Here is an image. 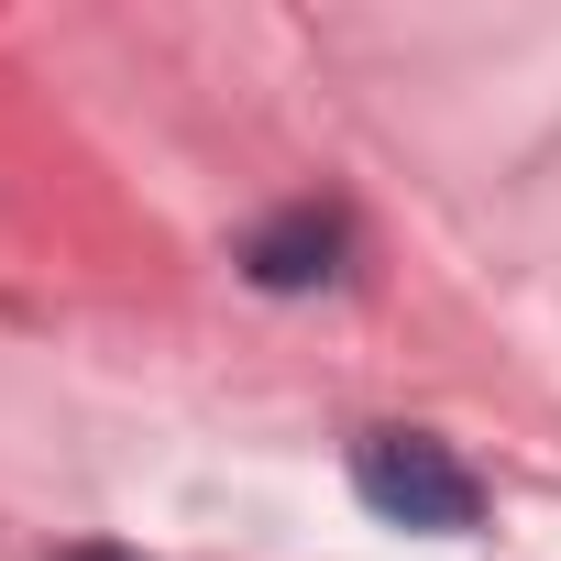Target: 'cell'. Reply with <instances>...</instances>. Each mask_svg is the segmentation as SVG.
<instances>
[{"label":"cell","mask_w":561,"mask_h":561,"mask_svg":"<svg viewBox=\"0 0 561 561\" xmlns=\"http://www.w3.org/2000/svg\"><path fill=\"white\" fill-rule=\"evenodd\" d=\"M353 495H364L375 517H397V528H430V539H451V528L484 517V484H473L430 430H375V440H353Z\"/></svg>","instance_id":"obj_1"},{"label":"cell","mask_w":561,"mask_h":561,"mask_svg":"<svg viewBox=\"0 0 561 561\" xmlns=\"http://www.w3.org/2000/svg\"><path fill=\"white\" fill-rule=\"evenodd\" d=\"M342 253H353V220H342V209H275V220L242 242V275L275 287V298H298V287H331Z\"/></svg>","instance_id":"obj_2"},{"label":"cell","mask_w":561,"mask_h":561,"mask_svg":"<svg viewBox=\"0 0 561 561\" xmlns=\"http://www.w3.org/2000/svg\"><path fill=\"white\" fill-rule=\"evenodd\" d=\"M67 561H144V550H67Z\"/></svg>","instance_id":"obj_3"}]
</instances>
